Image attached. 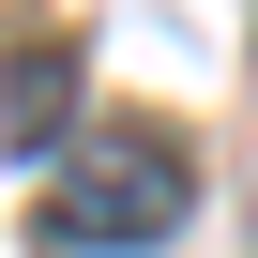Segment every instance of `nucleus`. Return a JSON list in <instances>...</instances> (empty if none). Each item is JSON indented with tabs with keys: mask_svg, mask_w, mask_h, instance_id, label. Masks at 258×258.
Returning a JSON list of instances; mask_svg holds the SVG:
<instances>
[{
	"mask_svg": "<svg viewBox=\"0 0 258 258\" xmlns=\"http://www.w3.org/2000/svg\"><path fill=\"white\" fill-rule=\"evenodd\" d=\"M198 213V167L167 152V137H91V152H61V182H46V243H167Z\"/></svg>",
	"mask_w": 258,
	"mask_h": 258,
	"instance_id": "nucleus-1",
	"label": "nucleus"
},
{
	"mask_svg": "<svg viewBox=\"0 0 258 258\" xmlns=\"http://www.w3.org/2000/svg\"><path fill=\"white\" fill-rule=\"evenodd\" d=\"M61 121H76V46L16 31V61H0V152H61Z\"/></svg>",
	"mask_w": 258,
	"mask_h": 258,
	"instance_id": "nucleus-2",
	"label": "nucleus"
}]
</instances>
